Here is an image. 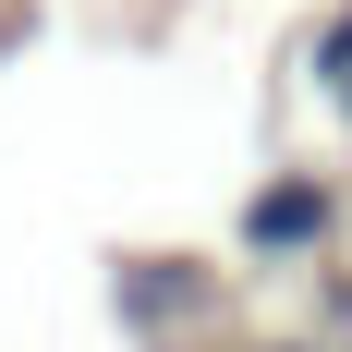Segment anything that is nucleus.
I'll use <instances>...</instances> for the list:
<instances>
[{
	"mask_svg": "<svg viewBox=\"0 0 352 352\" xmlns=\"http://www.w3.org/2000/svg\"><path fill=\"white\" fill-rule=\"evenodd\" d=\"M328 243V182H267L243 207V255H304Z\"/></svg>",
	"mask_w": 352,
	"mask_h": 352,
	"instance_id": "nucleus-1",
	"label": "nucleus"
}]
</instances>
